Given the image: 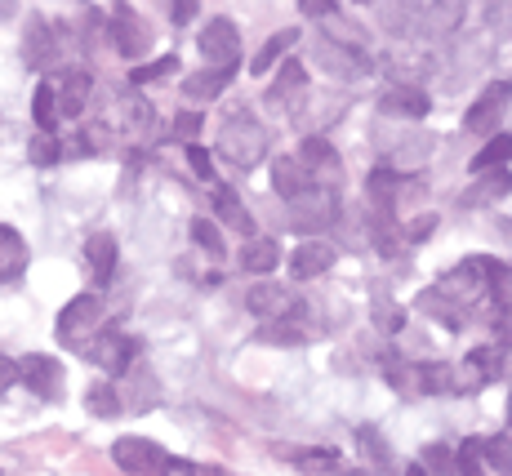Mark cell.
<instances>
[{
  "label": "cell",
  "mask_w": 512,
  "mask_h": 476,
  "mask_svg": "<svg viewBox=\"0 0 512 476\" xmlns=\"http://www.w3.org/2000/svg\"><path fill=\"white\" fill-rule=\"evenodd\" d=\"M352 5H370V0H352Z\"/></svg>",
  "instance_id": "53"
},
{
  "label": "cell",
  "mask_w": 512,
  "mask_h": 476,
  "mask_svg": "<svg viewBox=\"0 0 512 476\" xmlns=\"http://www.w3.org/2000/svg\"><path fill=\"white\" fill-rule=\"evenodd\" d=\"M294 41H299V27H281V32H277V36H272V41H268V45H263V49H259V54H254L250 72H254V76H268V72H272V67H277V63H281V58H285V49H290Z\"/></svg>",
  "instance_id": "27"
},
{
  "label": "cell",
  "mask_w": 512,
  "mask_h": 476,
  "mask_svg": "<svg viewBox=\"0 0 512 476\" xmlns=\"http://www.w3.org/2000/svg\"><path fill=\"white\" fill-rule=\"evenodd\" d=\"M357 445H361V454L374 463V468H388V441L379 436V428H357Z\"/></svg>",
  "instance_id": "37"
},
{
  "label": "cell",
  "mask_w": 512,
  "mask_h": 476,
  "mask_svg": "<svg viewBox=\"0 0 512 476\" xmlns=\"http://www.w3.org/2000/svg\"><path fill=\"white\" fill-rule=\"evenodd\" d=\"M374 325H379V330H401V325H406V312H401L397 303H383L379 312H374Z\"/></svg>",
  "instance_id": "45"
},
{
  "label": "cell",
  "mask_w": 512,
  "mask_h": 476,
  "mask_svg": "<svg viewBox=\"0 0 512 476\" xmlns=\"http://www.w3.org/2000/svg\"><path fill=\"white\" fill-rule=\"evenodd\" d=\"M90 89H94L90 72H67L63 81L54 85V94H58V112H63V116H81V112H85V103H90Z\"/></svg>",
  "instance_id": "21"
},
{
  "label": "cell",
  "mask_w": 512,
  "mask_h": 476,
  "mask_svg": "<svg viewBox=\"0 0 512 476\" xmlns=\"http://www.w3.org/2000/svg\"><path fill=\"white\" fill-rule=\"evenodd\" d=\"M459 370L455 365H415V392L419 396H450L459 392Z\"/></svg>",
  "instance_id": "20"
},
{
  "label": "cell",
  "mask_w": 512,
  "mask_h": 476,
  "mask_svg": "<svg viewBox=\"0 0 512 476\" xmlns=\"http://www.w3.org/2000/svg\"><path fill=\"white\" fill-rule=\"evenodd\" d=\"M98 330H103V299H98V294H76V299L58 312V343L90 347Z\"/></svg>",
  "instance_id": "2"
},
{
  "label": "cell",
  "mask_w": 512,
  "mask_h": 476,
  "mask_svg": "<svg viewBox=\"0 0 512 476\" xmlns=\"http://www.w3.org/2000/svg\"><path fill=\"white\" fill-rule=\"evenodd\" d=\"M499 267H504L499 259H464V263L455 267V272L441 276L437 290L446 294V299H455L459 307H464V303H477V299H486V294H490V276H495Z\"/></svg>",
  "instance_id": "3"
},
{
  "label": "cell",
  "mask_w": 512,
  "mask_h": 476,
  "mask_svg": "<svg viewBox=\"0 0 512 476\" xmlns=\"http://www.w3.org/2000/svg\"><path fill=\"white\" fill-rule=\"evenodd\" d=\"M419 307H423V312H432V316H437V321L446 325V330H459V303H455V299H446V294H441V290L419 294Z\"/></svg>",
  "instance_id": "33"
},
{
  "label": "cell",
  "mask_w": 512,
  "mask_h": 476,
  "mask_svg": "<svg viewBox=\"0 0 512 476\" xmlns=\"http://www.w3.org/2000/svg\"><path fill=\"white\" fill-rule=\"evenodd\" d=\"M499 343L512 347V312H504V321H499Z\"/></svg>",
  "instance_id": "50"
},
{
  "label": "cell",
  "mask_w": 512,
  "mask_h": 476,
  "mask_svg": "<svg viewBox=\"0 0 512 476\" xmlns=\"http://www.w3.org/2000/svg\"><path fill=\"white\" fill-rule=\"evenodd\" d=\"M299 9L308 18H330L334 14V0H299Z\"/></svg>",
  "instance_id": "49"
},
{
  "label": "cell",
  "mask_w": 512,
  "mask_h": 476,
  "mask_svg": "<svg viewBox=\"0 0 512 476\" xmlns=\"http://www.w3.org/2000/svg\"><path fill=\"white\" fill-rule=\"evenodd\" d=\"M512 187V174L504 170V165H486V170H477V183L464 192L468 205H486V201H499V196H508Z\"/></svg>",
  "instance_id": "22"
},
{
  "label": "cell",
  "mask_w": 512,
  "mask_h": 476,
  "mask_svg": "<svg viewBox=\"0 0 512 476\" xmlns=\"http://www.w3.org/2000/svg\"><path fill=\"white\" fill-rule=\"evenodd\" d=\"M27 161L32 165H41V170H49V165H58L63 161V143H58V134L54 130H41L27 143Z\"/></svg>",
  "instance_id": "31"
},
{
  "label": "cell",
  "mask_w": 512,
  "mask_h": 476,
  "mask_svg": "<svg viewBox=\"0 0 512 476\" xmlns=\"http://www.w3.org/2000/svg\"><path fill=\"white\" fill-rule=\"evenodd\" d=\"M125 121H130V130H134V134H143V130H147V121H152V107H147L143 98H130V103H125Z\"/></svg>",
  "instance_id": "43"
},
{
  "label": "cell",
  "mask_w": 512,
  "mask_h": 476,
  "mask_svg": "<svg viewBox=\"0 0 512 476\" xmlns=\"http://www.w3.org/2000/svg\"><path fill=\"white\" fill-rule=\"evenodd\" d=\"M27 263H32V250H27V241L14 232L9 223H0V281H18V276L27 272Z\"/></svg>",
  "instance_id": "17"
},
{
  "label": "cell",
  "mask_w": 512,
  "mask_h": 476,
  "mask_svg": "<svg viewBox=\"0 0 512 476\" xmlns=\"http://www.w3.org/2000/svg\"><path fill=\"white\" fill-rule=\"evenodd\" d=\"M272 187H277V196H299L303 187H312V170L299 161V156H277V165H272Z\"/></svg>",
  "instance_id": "19"
},
{
  "label": "cell",
  "mask_w": 512,
  "mask_h": 476,
  "mask_svg": "<svg viewBox=\"0 0 512 476\" xmlns=\"http://www.w3.org/2000/svg\"><path fill=\"white\" fill-rule=\"evenodd\" d=\"M277 263H281V245L268 241V236H250V241L241 245V267L245 272L268 276V272H277Z\"/></svg>",
  "instance_id": "23"
},
{
  "label": "cell",
  "mask_w": 512,
  "mask_h": 476,
  "mask_svg": "<svg viewBox=\"0 0 512 476\" xmlns=\"http://www.w3.org/2000/svg\"><path fill=\"white\" fill-rule=\"evenodd\" d=\"M415 472H432V476H455V472H459V454L450 450V445H428V450L419 454Z\"/></svg>",
  "instance_id": "30"
},
{
  "label": "cell",
  "mask_w": 512,
  "mask_h": 476,
  "mask_svg": "<svg viewBox=\"0 0 512 476\" xmlns=\"http://www.w3.org/2000/svg\"><path fill=\"white\" fill-rule=\"evenodd\" d=\"M512 161V134H495L486 147L477 152V161H472V174L486 170V165H508Z\"/></svg>",
  "instance_id": "35"
},
{
  "label": "cell",
  "mask_w": 512,
  "mask_h": 476,
  "mask_svg": "<svg viewBox=\"0 0 512 476\" xmlns=\"http://www.w3.org/2000/svg\"><path fill=\"white\" fill-rule=\"evenodd\" d=\"M374 250L388 254V259H392V254H401V232L388 223V218H383V223L374 227Z\"/></svg>",
  "instance_id": "42"
},
{
  "label": "cell",
  "mask_w": 512,
  "mask_h": 476,
  "mask_svg": "<svg viewBox=\"0 0 512 476\" xmlns=\"http://www.w3.org/2000/svg\"><path fill=\"white\" fill-rule=\"evenodd\" d=\"M285 459H294L308 472H334L339 468V450H299V454H285Z\"/></svg>",
  "instance_id": "38"
},
{
  "label": "cell",
  "mask_w": 512,
  "mask_h": 476,
  "mask_svg": "<svg viewBox=\"0 0 512 476\" xmlns=\"http://www.w3.org/2000/svg\"><path fill=\"white\" fill-rule=\"evenodd\" d=\"M85 259H90L98 285H107V281H112V272H116V241L107 232L90 236V245H85Z\"/></svg>",
  "instance_id": "28"
},
{
  "label": "cell",
  "mask_w": 512,
  "mask_h": 476,
  "mask_svg": "<svg viewBox=\"0 0 512 476\" xmlns=\"http://www.w3.org/2000/svg\"><path fill=\"white\" fill-rule=\"evenodd\" d=\"M339 218V196L326 187H303L299 196H290V227L303 236H317Z\"/></svg>",
  "instance_id": "4"
},
{
  "label": "cell",
  "mask_w": 512,
  "mask_h": 476,
  "mask_svg": "<svg viewBox=\"0 0 512 476\" xmlns=\"http://www.w3.org/2000/svg\"><path fill=\"white\" fill-rule=\"evenodd\" d=\"M192 241L201 245V250L210 254H223V241H219V227L210 223V218H192Z\"/></svg>",
  "instance_id": "41"
},
{
  "label": "cell",
  "mask_w": 512,
  "mask_h": 476,
  "mask_svg": "<svg viewBox=\"0 0 512 476\" xmlns=\"http://www.w3.org/2000/svg\"><path fill=\"white\" fill-rule=\"evenodd\" d=\"M214 214H219L228 227H236L241 236H254V218H250V210L241 205V196H236L232 187H219V192H214Z\"/></svg>",
  "instance_id": "26"
},
{
  "label": "cell",
  "mask_w": 512,
  "mask_h": 476,
  "mask_svg": "<svg viewBox=\"0 0 512 476\" xmlns=\"http://www.w3.org/2000/svg\"><path fill=\"white\" fill-rule=\"evenodd\" d=\"M299 161L308 165V170H334V147L326 143L321 134H312V138H303V152H299Z\"/></svg>",
  "instance_id": "34"
},
{
  "label": "cell",
  "mask_w": 512,
  "mask_h": 476,
  "mask_svg": "<svg viewBox=\"0 0 512 476\" xmlns=\"http://www.w3.org/2000/svg\"><path fill=\"white\" fill-rule=\"evenodd\" d=\"M107 23H112L107 32H112L116 49H121V58H143V54H147V45H152V32H147L143 18L134 14L130 5H116Z\"/></svg>",
  "instance_id": "10"
},
{
  "label": "cell",
  "mask_w": 512,
  "mask_h": 476,
  "mask_svg": "<svg viewBox=\"0 0 512 476\" xmlns=\"http://www.w3.org/2000/svg\"><path fill=\"white\" fill-rule=\"evenodd\" d=\"M187 165H192L196 178H214V161H210V152H205V147L187 143Z\"/></svg>",
  "instance_id": "44"
},
{
  "label": "cell",
  "mask_w": 512,
  "mask_h": 476,
  "mask_svg": "<svg viewBox=\"0 0 512 476\" xmlns=\"http://www.w3.org/2000/svg\"><path fill=\"white\" fill-rule=\"evenodd\" d=\"M85 405H90V414H98V419H112V414L121 410V396H116L112 383H94L90 396H85Z\"/></svg>",
  "instance_id": "36"
},
{
  "label": "cell",
  "mask_w": 512,
  "mask_h": 476,
  "mask_svg": "<svg viewBox=\"0 0 512 476\" xmlns=\"http://www.w3.org/2000/svg\"><path fill=\"white\" fill-rule=\"evenodd\" d=\"M303 98H308V67L294 63V58H281L277 81L268 89V103L277 107V112H294Z\"/></svg>",
  "instance_id": "11"
},
{
  "label": "cell",
  "mask_w": 512,
  "mask_h": 476,
  "mask_svg": "<svg viewBox=\"0 0 512 476\" xmlns=\"http://www.w3.org/2000/svg\"><path fill=\"white\" fill-rule=\"evenodd\" d=\"M196 5H201V0H174L170 18H174V23H179V27H187V23H192V18H196Z\"/></svg>",
  "instance_id": "47"
},
{
  "label": "cell",
  "mask_w": 512,
  "mask_h": 476,
  "mask_svg": "<svg viewBox=\"0 0 512 476\" xmlns=\"http://www.w3.org/2000/svg\"><path fill=\"white\" fill-rule=\"evenodd\" d=\"M259 339L277 343V347H299L308 339V325H303V307L299 312H285V316H272V325L259 334Z\"/></svg>",
  "instance_id": "25"
},
{
  "label": "cell",
  "mask_w": 512,
  "mask_h": 476,
  "mask_svg": "<svg viewBox=\"0 0 512 476\" xmlns=\"http://www.w3.org/2000/svg\"><path fill=\"white\" fill-rule=\"evenodd\" d=\"M201 130H205V116H196V112H179V116H174V134H179V138H196Z\"/></svg>",
  "instance_id": "46"
},
{
  "label": "cell",
  "mask_w": 512,
  "mask_h": 476,
  "mask_svg": "<svg viewBox=\"0 0 512 476\" xmlns=\"http://www.w3.org/2000/svg\"><path fill=\"white\" fill-rule=\"evenodd\" d=\"M490 303H495L499 312H512V267L508 263L490 276Z\"/></svg>",
  "instance_id": "39"
},
{
  "label": "cell",
  "mask_w": 512,
  "mask_h": 476,
  "mask_svg": "<svg viewBox=\"0 0 512 476\" xmlns=\"http://www.w3.org/2000/svg\"><path fill=\"white\" fill-rule=\"evenodd\" d=\"M32 116H36V130H58L63 112H58V94H54V81H41L32 94Z\"/></svg>",
  "instance_id": "29"
},
{
  "label": "cell",
  "mask_w": 512,
  "mask_h": 476,
  "mask_svg": "<svg viewBox=\"0 0 512 476\" xmlns=\"http://www.w3.org/2000/svg\"><path fill=\"white\" fill-rule=\"evenodd\" d=\"M134 356H139V339H130L121 330H98L90 339V361L103 374H125Z\"/></svg>",
  "instance_id": "7"
},
{
  "label": "cell",
  "mask_w": 512,
  "mask_h": 476,
  "mask_svg": "<svg viewBox=\"0 0 512 476\" xmlns=\"http://www.w3.org/2000/svg\"><path fill=\"white\" fill-rule=\"evenodd\" d=\"M219 156L232 165V170H254V165L268 156V130H263L259 121H254L250 112L241 116H228L219 130Z\"/></svg>",
  "instance_id": "1"
},
{
  "label": "cell",
  "mask_w": 512,
  "mask_h": 476,
  "mask_svg": "<svg viewBox=\"0 0 512 476\" xmlns=\"http://www.w3.org/2000/svg\"><path fill=\"white\" fill-rule=\"evenodd\" d=\"M245 307H250L254 316H263V321H272V316H285V312H299V299H294L285 285L277 281H259L250 294H245Z\"/></svg>",
  "instance_id": "13"
},
{
  "label": "cell",
  "mask_w": 512,
  "mask_h": 476,
  "mask_svg": "<svg viewBox=\"0 0 512 476\" xmlns=\"http://www.w3.org/2000/svg\"><path fill=\"white\" fill-rule=\"evenodd\" d=\"M499 370H504V347H490V343L472 347L464 370H459V383H464V388H481V383L499 379Z\"/></svg>",
  "instance_id": "15"
},
{
  "label": "cell",
  "mask_w": 512,
  "mask_h": 476,
  "mask_svg": "<svg viewBox=\"0 0 512 476\" xmlns=\"http://www.w3.org/2000/svg\"><path fill=\"white\" fill-rule=\"evenodd\" d=\"M228 85H232L228 67H205V72H196V76L183 81V98H192V103H210V98H219Z\"/></svg>",
  "instance_id": "24"
},
{
  "label": "cell",
  "mask_w": 512,
  "mask_h": 476,
  "mask_svg": "<svg viewBox=\"0 0 512 476\" xmlns=\"http://www.w3.org/2000/svg\"><path fill=\"white\" fill-rule=\"evenodd\" d=\"M504 116H508V121H512V89H508V112H504Z\"/></svg>",
  "instance_id": "51"
},
{
  "label": "cell",
  "mask_w": 512,
  "mask_h": 476,
  "mask_svg": "<svg viewBox=\"0 0 512 476\" xmlns=\"http://www.w3.org/2000/svg\"><path fill=\"white\" fill-rule=\"evenodd\" d=\"M504 112H508V85H486V89L477 94V103L468 107L464 130L490 138V134L499 130V121H504Z\"/></svg>",
  "instance_id": "9"
},
{
  "label": "cell",
  "mask_w": 512,
  "mask_h": 476,
  "mask_svg": "<svg viewBox=\"0 0 512 476\" xmlns=\"http://www.w3.org/2000/svg\"><path fill=\"white\" fill-rule=\"evenodd\" d=\"M334 245L326 241H303L299 250H294V259H290V272L299 276V281H312V276H326L330 267H334Z\"/></svg>",
  "instance_id": "16"
},
{
  "label": "cell",
  "mask_w": 512,
  "mask_h": 476,
  "mask_svg": "<svg viewBox=\"0 0 512 476\" xmlns=\"http://www.w3.org/2000/svg\"><path fill=\"white\" fill-rule=\"evenodd\" d=\"M174 67H179V58H174V54H165V58H156V63H147V67H134V72H130V81H134V85L161 81V76H170Z\"/></svg>",
  "instance_id": "40"
},
{
  "label": "cell",
  "mask_w": 512,
  "mask_h": 476,
  "mask_svg": "<svg viewBox=\"0 0 512 476\" xmlns=\"http://www.w3.org/2000/svg\"><path fill=\"white\" fill-rule=\"evenodd\" d=\"M112 459L121 472L152 476V472H165V459H170V454H165L156 441H147V436H121V441L112 445Z\"/></svg>",
  "instance_id": "6"
},
{
  "label": "cell",
  "mask_w": 512,
  "mask_h": 476,
  "mask_svg": "<svg viewBox=\"0 0 512 476\" xmlns=\"http://www.w3.org/2000/svg\"><path fill=\"white\" fill-rule=\"evenodd\" d=\"M481 468L512 472V441L508 436H481Z\"/></svg>",
  "instance_id": "32"
},
{
  "label": "cell",
  "mask_w": 512,
  "mask_h": 476,
  "mask_svg": "<svg viewBox=\"0 0 512 476\" xmlns=\"http://www.w3.org/2000/svg\"><path fill=\"white\" fill-rule=\"evenodd\" d=\"M317 63L326 67L330 76H361L366 72V54L361 49H348V41H339V36H326V41L317 45Z\"/></svg>",
  "instance_id": "12"
},
{
  "label": "cell",
  "mask_w": 512,
  "mask_h": 476,
  "mask_svg": "<svg viewBox=\"0 0 512 476\" xmlns=\"http://www.w3.org/2000/svg\"><path fill=\"white\" fill-rule=\"evenodd\" d=\"M18 383H27V388L36 396H45V401H58V396H63V365L45 352H32L18 361Z\"/></svg>",
  "instance_id": "8"
},
{
  "label": "cell",
  "mask_w": 512,
  "mask_h": 476,
  "mask_svg": "<svg viewBox=\"0 0 512 476\" xmlns=\"http://www.w3.org/2000/svg\"><path fill=\"white\" fill-rule=\"evenodd\" d=\"M14 383H18V361H14V356L0 352V392L14 388Z\"/></svg>",
  "instance_id": "48"
},
{
  "label": "cell",
  "mask_w": 512,
  "mask_h": 476,
  "mask_svg": "<svg viewBox=\"0 0 512 476\" xmlns=\"http://www.w3.org/2000/svg\"><path fill=\"white\" fill-rule=\"evenodd\" d=\"M196 45H201V58L210 67H228V72H236V58H241V32L232 27V18H210V23L201 27V36H196Z\"/></svg>",
  "instance_id": "5"
},
{
  "label": "cell",
  "mask_w": 512,
  "mask_h": 476,
  "mask_svg": "<svg viewBox=\"0 0 512 476\" xmlns=\"http://www.w3.org/2000/svg\"><path fill=\"white\" fill-rule=\"evenodd\" d=\"M508 428H512V401H508Z\"/></svg>",
  "instance_id": "52"
},
{
  "label": "cell",
  "mask_w": 512,
  "mask_h": 476,
  "mask_svg": "<svg viewBox=\"0 0 512 476\" xmlns=\"http://www.w3.org/2000/svg\"><path fill=\"white\" fill-rule=\"evenodd\" d=\"M23 63L32 67V72H45L49 63H54V32H49V23L41 14L27 18V32H23Z\"/></svg>",
  "instance_id": "14"
},
{
  "label": "cell",
  "mask_w": 512,
  "mask_h": 476,
  "mask_svg": "<svg viewBox=\"0 0 512 476\" xmlns=\"http://www.w3.org/2000/svg\"><path fill=\"white\" fill-rule=\"evenodd\" d=\"M379 107L388 116H406V121H423L428 116V94L423 89H415V85H397V89H388V94L379 98Z\"/></svg>",
  "instance_id": "18"
}]
</instances>
